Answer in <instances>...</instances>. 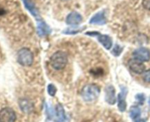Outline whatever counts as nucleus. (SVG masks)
Returning <instances> with one entry per match:
<instances>
[{"mask_svg":"<svg viewBox=\"0 0 150 122\" xmlns=\"http://www.w3.org/2000/svg\"><path fill=\"white\" fill-rule=\"evenodd\" d=\"M100 88L96 84H88L83 88L81 91V96L85 101H95L99 97Z\"/></svg>","mask_w":150,"mask_h":122,"instance_id":"f257e3e1","label":"nucleus"},{"mask_svg":"<svg viewBox=\"0 0 150 122\" xmlns=\"http://www.w3.org/2000/svg\"><path fill=\"white\" fill-rule=\"evenodd\" d=\"M67 61L68 59L67 54L62 51H56L50 59L51 66L56 70H62L64 68L67 66Z\"/></svg>","mask_w":150,"mask_h":122,"instance_id":"f03ea898","label":"nucleus"},{"mask_svg":"<svg viewBox=\"0 0 150 122\" xmlns=\"http://www.w3.org/2000/svg\"><path fill=\"white\" fill-rule=\"evenodd\" d=\"M17 60L23 66H30L33 63L34 56L30 49L27 48L21 49L17 54Z\"/></svg>","mask_w":150,"mask_h":122,"instance_id":"7ed1b4c3","label":"nucleus"},{"mask_svg":"<svg viewBox=\"0 0 150 122\" xmlns=\"http://www.w3.org/2000/svg\"><path fill=\"white\" fill-rule=\"evenodd\" d=\"M16 115L13 110L10 107H5L0 110V122H15Z\"/></svg>","mask_w":150,"mask_h":122,"instance_id":"20e7f679","label":"nucleus"},{"mask_svg":"<svg viewBox=\"0 0 150 122\" xmlns=\"http://www.w3.org/2000/svg\"><path fill=\"white\" fill-rule=\"evenodd\" d=\"M133 56L135 59L142 62L149 61L150 59V52L149 49L144 47L137 49L133 52Z\"/></svg>","mask_w":150,"mask_h":122,"instance_id":"39448f33","label":"nucleus"},{"mask_svg":"<svg viewBox=\"0 0 150 122\" xmlns=\"http://www.w3.org/2000/svg\"><path fill=\"white\" fill-rule=\"evenodd\" d=\"M127 91L126 87H121V91L117 96L118 101V108L121 112H125L127 108V102H126V97H127Z\"/></svg>","mask_w":150,"mask_h":122,"instance_id":"423d86ee","label":"nucleus"},{"mask_svg":"<svg viewBox=\"0 0 150 122\" xmlns=\"http://www.w3.org/2000/svg\"><path fill=\"white\" fill-rule=\"evenodd\" d=\"M128 66L130 70L134 73L141 74L145 72V66L142 61L136 59H131L128 62Z\"/></svg>","mask_w":150,"mask_h":122,"instance_id":"0eeeda50","label":"nucleus"},{"mask_svg":"<svg viewBox=\"0 0 150 122\" xmlns=\"http://www.w3.org/2000/svg\"><path fill=\"white\" fill-rule=\"evenodd\" d=\"M105 100L108 104H113L117 102L115 88L113 85H108L105 88Z\"/></svg>","mask_w":150,"mask_h":122,"instance_id":"6e6552de","label":"nucleus"},{"mask_svg":"<svg viewBox=\"0 0 150 122\" xmlns=\"http://www.w3.org/2000/svg\"><path fill=\"white\" fill-rule=\"evenodd\" d=\"M82 21H83V19H82L81 15L78 13V12L73 11L67 16L66 23L68 25L76 26L79 25V24L81 23Z\"/></svg>","mask_w":150,"mask_h":122,"instance_id":"1a4fd4ad","label":"nucleus"},{"mask_svg":"<svg viewBox=\"0 0 150 122\" xmlns=\"http://www.w3.org/2000/svg\"><path fill=\"white\" fill-rule=\"evenodd\" d=\"M51 32L50 26L41 19L38 20V33L40 36H45Z\"/></svg>","mask_w":150,"mask_h":122,"instance_id":"9d476101","label":"nucleus"},{"mask_svg":"<svg viewBox=\"0 0 150 122\" xmlns=\"http://www.w3.org/2000/svg\"><path fill=\"white\" fill-rule=\"evenodd\" d=\"M89 23L91 24L96 25H103L106 23V17H105V12L100 11L99 13H96L95 16L92 17V19L89 21Z\"/></svg>","mask_w":150,"mask_h":122,"instance_id":"9b49d317","label":"nucleus"},{"mask_svg":"<svg viewBox=\"0 0 150 122\" xmlns=\"http://www.w3.org/2000/svg\"><path fill=\"white\" fill-rule=\"evenodd\" d=\"M22 1H23V4H24L25 7L29 10V13H30L37 20L41 19V18L40 17L38 9L36 8L35 4H34V2L32 0H22Z\"/></svg>","mask_w":150,"mask_h":122,"instance_id":"f8f14e48","label":"nucleus"},{"mask_svg":"<svg viewBox=\"0 0 150 122\" xmlns=\"http://www.w3.org/2000/svg\"><path fill=\"white\" fill-rule=\"evenodd\" d=\"M19 107L21 110L25 113H31L34 110V106L32 101L26 98H21L19 100Z\"/></svg>","mask_w":150,"mask_h":122,"instance_id":"ddd939ff","label":"nucleus"},{"mask_svg":"<svg viewBox=\"0 0 150 122\" xmlns=\"http://www.w3.org/2000/svg\"><path fill=\"white\" fill-rule=\"evenodd\" d=\"M98 41L105 47L106 49L109 50L111 49V48L112 47L113 45V41L112 38L110 36L107 35H102V34H100L98 35Z\"/></svg>","mask_w":150,"mask_h":122,"instance_id":"4468645a","label":"nucleus"},{"mask_svg":"<svg viewBox=\"0 0 150 122\" xmlns=\"http://www.w3.org/2000/svg\"><path fill=\"white\" fill-rule=\"evenodd\" d=\"M142 111L138 106H133L130 109V116L133 122H142Z\"/></svg>","mask_w":150,"mask_h":122,"instance_id":"2eb2a0df","label":"nucleus"},{"mask_svg":"<svg viewBox=\"0 0 150 122\" xmlns=\"http://www.w3.org/2000/svg\"><path fill=\"white\" fill-rule=\"evenodd\" d=\"M56 115H57V122H65V113H64V107L62 104H57L56 107Z\"/></svg>","mask_w":150,"mask_h":122,"instance_id":"dca6fc26","label":"nucleus"},{"mask_svg":"<svg viewBox=\"0 0 150 122\" xmlns=\"http://www.w3.org/2000/svg\"><path fill=\"white\" fill-rule=\"evenodd\" d=\"M83 28L82 27H77V26H74V27H70L67 28L65 30L63 31V33L67 34V35H75V34H77L79 32H81L83 30Z\"/></svg>","mask_w":150,"mask_h":122,"instance_id":"f3484780","label":"nucleus"},{"mask_svg":"<svg viewBox=\"0 0 150 122\" xmlns=\"http://www.w3.org/2000/svg\"><path fill=\"white\" fill-rule=\"evenodd\" d=\"M123 51V47H122L121 46H120L119 44H116L115 46L114 47V49L111 51V53L112 54H114L115 57H118L121 54V53Z\"/></svg>","mask_w":150,"mask_h":122,"instance_id":"a211bd4d","label":"nucleus"},{"mask_svg":"<svg viewBox=\"0 0 150 122\" xmlns=\"http://www.w3.org/2000/svg\"><path fill=\"white\" fill-rule=\"evenodd\" d=\"M47 91H48V93L51 96H54L56 93H57V89L55 85H53V84H49L48 85V88H47Z\"/></svg>","mask_w":150,"mask_h":122,"instance_id":"6ab92c4d","label":"nucleus"},{"mask_svg":"<svg viewBox=\"0 0 150 122\" xmlns=\"http://www.w3.org/2000/svg\"><path fill=\"white\" fill-rule=\"evenodd\" d=\"M136 101L139 102V104H144L145 101V96L143 93H139L136 96Z\"/></svg>","mask_w":150,"mask_h":122,"instance_id":"aec40b11","label":"nucleus"},{"mask_svg":"<svg viewBox=\"0 0 150 122\" xmlns=\"http://www.w3.org/2000/svg\"><path fill=\"white\" fill-rule=\"evenodd\" d=\"M143 79L145 82H150V69L144 72L143 76Z\"/></svg>","mask_w":150,"mask_h":122,"instance_id":"412c9836","label":"nucleus"},{"mask_svg":"<svg viewBox=\"0 0 150 122\" xmlns=\"http://www.w3.org/2000/svg\"><path fill=\"white\" fill-rule=\"evenodd\" d=\"M142 4L145 9L150 10V0H143Z\"/></svg>","mask_w":150,"mask_h":122,"instance_id":"4be33fe9","label":"nucleus"},{"mask_svg":"<svg viewBox=\"0 0 150 122\" xmlns=\"http://www.w3.org/2000/svg\"><path fill=\"white\" fill-rule=\"evenodd\" d=\"M149 107H150V97H149Z\"/></svg>","mask_w":150,"mask_h":122,"instance_id":"5701e85b","label":"nucleus"},{"mask_svg":"<svg viewBox=\"0 0 150 122\" xmlns=\"http://www.w3.org/2000/svg\"><path fill=\"white\" fill-rule=\"evenodd\" d=\"M61 1H68V0H61Z\"/></svg>","mask_w":150,"mask_h":122,"instance_id":"b1692460","label":"nucleus"}]
</instances>
